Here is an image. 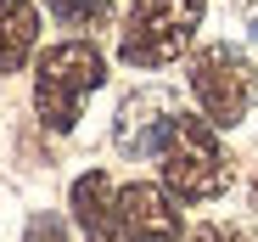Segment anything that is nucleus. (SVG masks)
I'll use <instances>...</instances> for the list:
<instances>
[{"mask_svg": "<svg viewBox=\"0 0 258 242\" xmlns=\"http://www.w3.org/2000/svg\"><path fill=\"white\" fill-rule=\"evenodd\" d=\"M107 85V57L96 51V39H56L34 57V113L51 135H68L79 124V107L90 90Z\"/></svg>", "mask_w": 258, "mask_h": 242, "instance_id": "1", "label": "nucleus"}, {"mask_svg": "<svg viewBox=\"0 0 258 242\" xmlns=\"http://www.w3.org/2000/svg\"><path fill=\"white\" fill-rule=\"evenodd\" d=\"M157 169H163V186L174 191L180 203H213V197L230 191L236 158L225 152L219 124H213V118L180 113L174 135H168V147H163V158H157Z\"/></svg>", "mask_w": 258, "mask_h": 242, "instance_id": "2", "label": "nucleus"}, {"mask_svg": "<svg viewBox=\"0 0 258 242\" xmlns=\"http://www.w3.org/2000/svg\"><path fill=\"white\" fill-rule=\"evenodd\" d=\"M202 12L208 0H135L118 28V62L141 73L180 62V51H191V39L202 28Z\"/></svg>", "mask_w": 258, "mask_h": 242, "instance_id": "3", "label": "nucleus"}, {"mask_svg": "<svg viewBox=\"0 0 258 242\" xmlns=\"http://www.w3.org/2000/svg\"><path fill=\"white\" fill-rule=\"evenodd\" d=\"M185 85L202 118H213L219 130H236L258 102V68L247 62L241 45H202L185 68Z\"/></svg>", "mask_w": 258, "mask_h": 242, "instance_id": "4", "label": "nucleus"}, {"mask_svg": "<svg viewBox=\"0 0 258 242\" xmlns=\"http://www.w3.org/2000/svg\"><path fill=\"white\" fill-rule=\"evenodd\" d=\"M180 96L174 90H163V85H141V90H129L118 118H112V147L123 158H163L168 135H174L180 124Z\"/></svg>", "mask_w": 258, "mask_h": 242, "instance_id": "5", "label": "nucleus"}, {"mask_svg": "<svg viewBox=\"0 0 258 242\" xmlns=\"http://www.w3.org/2000/svg\"><path fill=\"white\" fill-rule=\"evenodd\" d=\"M118 225H123V242H174L180 197L163 180H129L118 186Z\"/></svg>", "mask_w": 258, "mask_h": 242, "instance_id": "6", "label": "nucleus"}, {"mask_svg": "<svg viewBox=\"0 0 258 242\" xmlns=\"http://www.w3.org/2000/svg\"><path fill=\"white\" fill-rule=\"evenodd\" d=\"M68 220L79 225L84 242H123V225H118V186H112L107 169L73 175V186H68Z\"/></svg>", "mask_w": 258, "mask_h": 242, "instance_id": "7", "label": "nucleus"}, {"mask_svg": "<svg viewBox=\"0 0 258 242\" xmlns=\"http://www.w3.org/2000/svg\"><path fill=\"white\" fill-rule=\"evenodd\" d=\"M39 45V6L34 0H0V79L17 73Z\"/></svg>", "mask_w": 258, "mask_h": 242, "instance_id": "8", "label": "nucleus"}, {"mask_svg": "<svg viewBox=\"0 0 258 242\" xmlns=\"http://www.w3.org/2000/svg\"><path fill=\"white\" fill-rule=\"evenodd\" d=\"M51 17H56L62 28H73V34L90 39L96 28L112 23V0H51Z\"/></svg>", "mask_w": 258, "mask_h": 242, "instance_id": "9", "label": "nucleus"}, {"mask_svg": "<svg viewBox=\"0 0 258 242\" xmlns=\"http://www.w3.org/2000/svg\"><path fill=\"white\" fill-rule=\"evenodd\" d=\"M23 242H73V236H68V220L45 209V214H28V225H23Z\"/></svg>", "mask_w": 258, "mask_h": 242, "instance_id": "10", "label": "nucleus"}, {"mask_svg": "<svg viewBox=\"0 0 258 242\" xmlns=\"http://www.w3.org/2000/svg\"><path fill=\"white\" fill-rule=\"evenodd\" d=\"M197 236L202 242H258V225H197Z\"/></svg>", "mask_w": 258, "mask_h": 242, "instance_id": "11", "label": "nucleus"}, {"mask_svg": "<svg viewBox=\"0 0 258 242\" xmlns=\"http://www.w3.org/2000/svg\"><path fill=\"white\" fill-rule=\"evenodd\" d=\"M247 203L258 209V169H252V180H247Z\"/></svg>", "mask_w": 258, "mask_h": 242, "instance_id": "12", "label": "nucleus"}, {"mask_svg": "<svg viewBox=\"0 0 258 242\" xmlns=\"http://www.w3.org/2000/svg\"><path fill=\"white\" fill-rule=\"evenodd\" d=\"M174 242H202V236H197V231H185V236H174Z\"/></svg>", "mask_w": 258, "mask_h": 242, "instance_id": "13", "label": "nucleus"}, {"mask_svg": "<svg viewBox=\"0 0 258 242\" xmlns=\"http://www.w3.org/2000/svg\"><path fill=\"white\" fill-rule=\"evenodd\" d=\"M247 34H252V39H258V17H252V23H247Z\"/></svg>", "mask_w": 258, "mask_h": 242, "instance_id": "14", "label": "nucleus"}]
</instances>
